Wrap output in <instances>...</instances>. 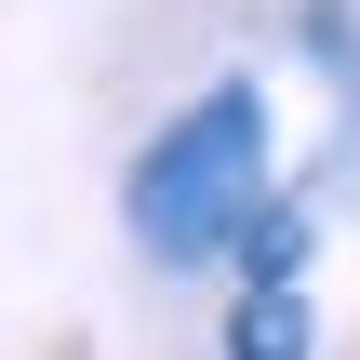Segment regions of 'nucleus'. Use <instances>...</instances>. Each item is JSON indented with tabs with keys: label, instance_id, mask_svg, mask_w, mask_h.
I'll return each instance as SVG.
<instances>
[{
	"label": "nucleus",
	"instance_id": "nucleus-1",
	"mask_svg": "<svg viewBox=\"0 0 360 360\" xmlns=\"http://www.w3.org/2000/svg\"><path fill=\"white\" fill-rule=\"evenodd\" d=\"M254 200H267V107H254L240 80L200 94V107L134 160V240H147L160 267H200L214 240H240Z\"/></svg>",
	"mask_w": 360,
	"mask_h": 360
},
{
	"label": "nucleus",
	"instance_id": "nucleus-2",
	"mask_svg": "<svg viewBox=\"0 0 360 360\" xmlns=\"http://www.w3.org/2000/svg\"><path fill=\"white\" fill-rule=\"evenodd\" d=\"M227 360H307V307H294V294H240Z\"/></svg>",
	"mask_w": 360,
	"mask_h": 360
},
{
	"label": "nucleus",
	"instance_id": "nucleus-3",
	"mask_svg": "<svg viewBox=\"0 0 360 360\" xmlns=\"http://www.w3.org/2000/svg\"><path fill=\"white\" fill-rule=\"evenodd\" d=\"M240 267H254V294H294V267H307V227H294V214H254V227H240Z\"/></svg>",
	"mask_w": 360,
	"mask_h": 360
}]
</instances>
